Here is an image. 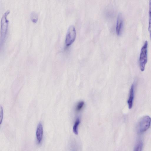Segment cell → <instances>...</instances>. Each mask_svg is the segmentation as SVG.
Instances as JSON below:
<instances>
[{
	"label": "cell",
	"mask_w": 151,
	"mask_h": 151,
	"mask_svg": "<svg viewBox=\"0 0 151 151\" xmlns=\"http://www.w3.org/2000/svg\"><path fill=\"white\" fill-rule=\"evenodd\" d=\"M3 110L2 107L1 106H0V124H1L3 120Z\"/></svg>",
	"instance_id": "cell-14"
},
{
	"label": "cell",
	"mask_w": 151,
	"mask_h": 151,
	"mask_svg": "<svg viewBox=\"0 0 151 151\" xmlns=\"http://www.w3.org/2000/svg\"><path fill=\"white\" fill-rule=\"evenodd\" d=\"M149 25L148 31L150 34V37L151 41V0L149 1Z\"/></svg>",
	"instance_id": "cell-8"
},
{
	"label": "cell",
	"mask_w": 151,
	"mask_h": 151,
	"mask_svg": "<svg viewBox=\"0 0 151 151\" xmlns=\"http://www.w3.org/2000/svg\"><path fill=\"white\" fill-rule=\"evenodd\" d=\"M134 98V84H132L130 89L129 96L127 102L128 107L129 109H131L132 107Z\"/></svg>",
	"instance_id": "cell-7"
},
{
	"label": "cell",
	"mask_w": 151,
	"mask_h": 151,
	"mask_svg": "<svg viewBox=\"0 0 151 151\" xmlns=\"http://www.w3.org/2000/svg\"><path fill=\"white\" fill-rule=\"evenodd\" d=\"M148 43L146 40L141 47L139 58L140 68L142 71H143L145 69L148 59Z\"/></svg>",
	"instance_id": "cell-2"
},
{
	"label": "cell",
	"mask_w": 151,
	"mask_h": 151,
	"mask_svg": "<svg viewBox=\"0 0 151 151\" xmlns=\"http://www.w3.org/2000/svg\"><path fill=\"white\" fill-rule=\"evenodd\" d=\"M30 18L32 22L34 23H36L38 19L37 13L35 12H32L30 14Z\"/></svg>",
	"instance_id": "cell-11"
},
{
	"label": "cell",
	"mask_w": 151,
	"mask_h": 151,
	"mask_svg": "<svg viewBox=\"0 0 151 151\" xmlns=\"http://www.w3.org/2000/svg\"><path fill=\"white\" fill-rule=\"evenodd\" d=\"M84 105V102L83 101H81L78 103L76 107V110L77 112L80 111Z\"/></svg>",
	"instance_id": "cell-12"
},
{
	"label": "cell",
	"mask_w": 151,
	"mask_h": 151,
	"mask_svg": "<svg viewBox=\"0 0 151 151\" xmlns=\"http://www.w3.org/2000/svg\"><path fill=\"white\" fill-rule=\"evenodd\" d=\"M76 37V31L73 25H70L68 27L65 38V44L66 46L70 45L74 41Z\"/></svg>",
	"instance_id": "cell-4"
},
{
	"label": "cell",
	"mask_w": 151,
	"mask_h": 151,
	"mask_svg": "<svg viewBox=\"0 0 151 151\" xmlns=\"http://www.w3.org/2000/svg\"><path fill=\"white\" fill-rule=\"evenodd\" d=\"M10 11L8 10L3 14L1 21L0 27V45H3L4 43L7 35L9 21L7 16L10 13Z\"/></svg>",
	"instance_id": "cell-1"
},
{
	"label": "cell",
	"mask_w": 151,
	"mask_h": 151,
	"mask_svg": "<svg viewBox=\"0 0 151 151\" xmlns=\"http://www.w3.org/2000/svg\"><path fill=\"white\" fill-rule=\"evenodd\" d=\"M43 135V129L42 125L40 122L37 127L36 132V136L37 143L39 144L41 142Z\"/></svg>",
	"instance_id": "cell-6"
},
{
	"label": "cell",
	"mask_w": 151,
	"mask_h": 151,
	"mask_svg": "<svg viewBox=\"0 0 151 151\" xmlns=\"http://www.w3.org/2000/svg\"><path fill=\"white\" fill-rule=\"evenodd\" d=\"M124 25V21L122 14L119 13L117 17L116 30L117 34L119 35L122 33Z\"/></svg>",
	"instance_id": "cell-5"
},
{
	"label": "cell",
	"mask_w": 151,
	"mask_h": 151,
	"mask_svg": "<svg viewBox=\"0 0 151 151\" xmlns=\"http://www.w3.org/2000/svg\"><path fill=\"white\" fill-rule=\"evenodd\" d=\"M71 151H79L78 146L75 142H73L71 145Z\"/></svg>",
	"instance_id": "cell-13"
},
{
	"label": "cell",
	"mask_w": 151,
	"mask_h": 151,
	"mask_svg": "<svg viewBox=\"0 0 151 151\" xmlns=\"http://www.w3.org/2000/svg\"><path fill=\"white\" fill-rule=\"evenodd\" d=\"M143 146L142 141H139L136 144L133 151H142Z\"/></svg>",
	"instance_id": "cell-10"
},
{
	"label": "cell",
	"mask_w": 151,
	"mask_h": 151,
	"mask_svg": "<svg viewBox=\"0 0 151 151\" xmlns=\"http://www.w3.org/2000/svg\"><path fill=\"white\" fill-rule=\"evenodd\" d=\"M80 119L78 118L76 120L73 127V131L74 133L77 135L78 134V127L80 123Z\"/></svg>",
	"instance_id": "cell-9"
},
{
	"label": "cell",
	"mask_w": 151,
	"mask_h": 151,
	"mask_svg": "<svg viewBox=\"0 0 151 151\" xmlns=\"http://www.w3.org/2000/svg\"><path fill=\"white\" fill-rule=\"evenodd\" d=\"M151 123V118L148 116L142 117L139 120L137 126L138 134H142L150 128Z\"/></svg>",
	"instance_id": "cell-3"
}]
</instances>
